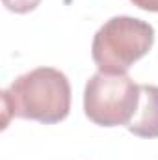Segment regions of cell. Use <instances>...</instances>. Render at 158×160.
<instances>
[{
  "instance_id": "obj_1",
  "label": "cell",
  "mask_w": 158,
  "mask_h": 160,
  "mask_svg": "<svg viewBox=\"0 0 158 160\" xmlns=\"http://www.w3.org/2000/svg\"><path fill=\"white\" fill-rule=\"evenodd\" d=\"M4 110L21 119L45 125L60 123L71 110V84L54 67H37L11 82L2 91Z\"/></svg>"
},
{
  "instance_id": "obj_3",
  "label": "cell",
  "mask_w": 158,
  "mask_h": 160,
  "mask_svg": "<svg viewBox=\"0 0 158 160\" xmlns=\"http://www.w3.org/2000/svg\"><path fill=\"white\" fill-rule=\"evenodd\" d=\"M140 104V86L128 75L97 73L84 89V112L101 127L128 125Z\"/></svg>"
},
{
  "instance_id": "obj_5",
  "label": "cell",
  "mask_w": 158,
  "mask_h": 160,
  "mask_svg": "<svg viewBox=\"0 0 158 160\" xmlns=\"http://www.w3.org/2000/svg\"><path fill=\"white\" fill-rule=\"evenodd\" d=\"M4 6L13 13H28L39 6L41 0H2Z\"/></svg>"
},
{
  "instance_id": "obj_4",
  "label": "cell",
  "mask_w": 158,
  "mask_h": 160,
  "mask_svg": "<svg viewBox=\"0 0 158 160\" xmlns=\"http://www.w3.org/2000/svg\"><path fill=\"white\" fill-rule=\"evenodd\" d=\"M126 128L140 138H158V86H140V104Z\"/></svg>"
},
{
  "instance_id": "obj_6",
  "label": "cell",
  "mask_w": 158,
  "mask_h": 160,
  "mask_svg": "<svg viewBox=\"0 0 158 160\" xmlns=\"http://www.w3.org/2000/svg\"><path fill=\"white\" fill-rule=\"evenodd\" d=\"M130 2H132L134 6H138L140 9L158 13V0H130Z\"/></svg>"
},
{
  "instance_id": "obj_2",
  "label": "cell",
  "mask_w": 158,
  "mask_h": 160,
  "mask_svg": "<svg viewBox=\"0 0 158 160\" xmlns=\"http://www.w3.org/2000/svg\"><path fill=\"white\" fill-rule=\"evenodd\" d=\"M155 43V28L136 17H112L95 34L91 56L101 73L126 75Z\"/></svg>"
}]
</instances>
